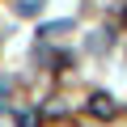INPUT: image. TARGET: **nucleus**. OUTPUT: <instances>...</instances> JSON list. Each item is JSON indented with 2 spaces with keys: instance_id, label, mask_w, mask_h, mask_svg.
Masks as SVG:
<instances>
[{
  "instance_id": "f257e3e1",
  "label": "nucleus",
  "mask_w": 127,
  "mask_h": 127,
  "mask_svg": "<svg viewBox=\"0 0 127 127\" xmlns=\"http://www.w3.org/2000/svg\"><path fill=\"white\" fill-rule=\"evenodd\" d=\"M89 106H93V114H97V119H110V114H114V102H110L106 93H97V97H93Z\"/></svg>"
}]
</instances>
